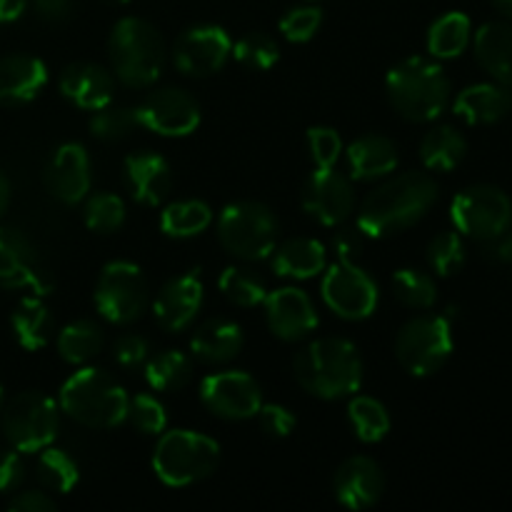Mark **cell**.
<instances>
[{"instance_id":"1","label":"cell","mask_w":512,"mask_h":512,"mask_svg":"<svg viewBox=\"0 0 512 512\" xmlns=\"http://www.w3.org/2000/svg\"><path fill=\"white\" fill-rule=\"evenodd\" d=\"M438 200V183L428 173H403L368 193L358 213V228L370 238L400 233L418 223Z\"/></svg>"},{"instance_id":"2","label":"cell","mask_w":512,"mask_h":512,"mask_svg":"<svg viewBox=\"0 0 512 512\" xmlns=\"http://www.w3.org/2000/svg\"><path fill=\"white\" fill-rule=\"evenodd\" d=\"M293 373L300 388L315 398H348L363 385V360L350 340L323 338L295 355Z\"/></svg>"},{"instance_id":"3","label":"cell","mask_w":512,"mask_h":512,"mask_svg":"<svg viewBox=\"0 0 512 512\" xmlns=\"http://www.w3.org/2000/svg\"><path fill=\"white\" fill-rule=\"evenodd\" d=\"M393 108L413 123H428L445 113L450 103V80L438 63L408 58L395 65L385 78Z\"/></svg>"},{"instance_id":"4","label":"cell","mask_w":512,"mask_h":512,"mask_svg":"<svg viewBox=\"0 0 512 512\" xmlns=\"http://www.w3.org/2000/svg\"><path fill=\"white\" fill-rule=\"evenodd\" d=\"M108 53L115 78L128 88H148L163 73V38L143 18L118 20L110 30Z\"/></svg>"},{"instance_id":"5","label":"cell","mask_w":512,"mask_h":512,"mask_svg":"<svg viewBox=\"0 0 512 512\" xmlns=\"http://www.w3.org/2000/svg\"><path fill=\"white\" fill-rule=\"evenodd\" d=\"M128 395L98 368H83L70 375L60 388V408L85 428H115L128 413Z\"/></svg>"},{"instance_id":"6","label":"cell","mask_w":512,"mask_h":512,"mask_svg":"<svg viewBox=\"0 0 512 512\" xmlns=\"http://www.w3.org/2000/svg\"><path fill=\"white\" fill-rule=\"evenodd\" d=\"M220 448L213 438L193 430H173L158 440L153 470L170 488H185L208 478L218 468Z\"/></svg>"},{"instance_id":"7","label":"cell","mask_w":512,"mask_h":512,"mask_svg":"<svg viewBox=\"0 0 512 512\" xmlns=\"http://www.w3.org/2000/svg\"><path fill=\"white\" fill-rule=\"evenodd\" d=\"M218 240L235 258L263 260L278 243V218L263 203H233L220 213Z\"/></svg>"},{"instance_id":"8","label":"cell","mask_w":512,"mask_h":512,"mask_svg":"<svg viewBox=\"0 0 512 512\" xmlns=\"http://www.w3.org/2000/svg\"><path fill=\"white\" fill-rule=\"evenodd\" d=\"M453 353V328L445 315H420L400 328L395 355L415 378L433 375Z\"/></svg>"},{"instance_id":"9","label":"cell","mask_w":512,"mask_h":512,"mask_svg":"<svg viewBox=\"0 0 512 512\" xmlns=\"http://www.w3.org/2000/svg\"><path fill=\"white\" fill-rule=\"evenodd\" d=\"M3 433L20 453H40L58 435V405L45 393H20L5 405Z\"/></svg>"},{"instance_id":"10","label":"cell","mask_w":512,"mask_h":512,"mask_svg":"<svg viewBox=\"0 0 512 512\" xmlns=\"http://www.w3.org/2000/svg\"><path fill=\"white\" fill-rule=\"evenodd\" d=\"M455 228L475 240H498L512 225V200L495 185H470L450 205Z\"/></svg>"},{"instance_id":"11","label":"cell","mask_w":512,"mask_h":512,"mask_svg":"<svg viewBox=\"0 0 512 512\" xmlns=\"http://www.w3.org/2000/svg\"><path fill=\"white\" fill-rule=\"evenodd\" d=\"M95 308L108 323L128 325L148 308V280L133 263H108L95 285Z\"/></svg>"},{"instance_id":"12","label":"cell","mask_w":512,"mask_h":512,"mask_svg":"<svg viewBox=\"0 0 512 512\" xmlns=\"http://www.w3.org/2000/svg\"><path fill=\"white\" fill-rule=\"evenodd\" d=\"M323 300L338 318L365 320L378 308V285L355 263H340L325 273Z\"/></svg>"},{"instance_id":"13","label":"cell","mask_w":512,"mask_h":512,"mask_svg":"<svg viewBox=\"0 0 512 512\" xmlns=\"http://www.w3.org/2000/svg\"><path fill=\"white\" fill-rule=\"evenodd\" d=\"M140 128L165 138H183L200 125V105L190 93L180 88H163L150 93L135 108Z\"/></svg>"},{"instance_id":"14","label":"cell","mask_w":512,"mask_h":512,"mask_svg":"<svg viewBox=\"0 0 512 512\" xmlns=\"http://www.w3.org/2000/svg\"><path fill=\"white\" fill-rule=\"evenodd\" d=\"M200 400L210 413L225 420L255 418L263 405L260 385L248 373H238V370L208 375L200 383Z\"/></svg>"},{"instance_id":"15","label":"cell","mask_w":512,"mask_h":512,"mask_svg":"<svg viewBox=\"0 0 512 512\" xmlns=\"http://www.w3.org/2000/svg\"><path fill=\"white\" fill-rule=\"evenodd\" d=\"M233 55L230 35L218 25H198L190 28L175 40L173 63L175 68L190 78H205L213 75L228 63Z\"/></svg>"},{"instance_id":"16","label":"cell","mask_w":512,"mask_h":512,"mask_svg":"<svg viewBox=\"0 0 512 512\" xmlns=\"http://www.w3.org/2000/svg\"><path fill=\"white\" fill-rule=\"evenodd\" d=\"M0 288L30 290L45 295L53 280L40 268L33 243L15 228H0Z\"/></svg>"},{"instance_id":"17","label":"cell","mask_w":512,"mask_h":512,"mask_svg":"<svg viewBox=\"0 0 512 512\" xmlns=\"http://www.w3.org/2000/svg\"><path fill=\"white\" fill-rule=\"evenodd\" d=\"M303 208L323 225H340L355 208L353 183L333 168H318L303 185Z\"/></svg>"},{"instance_id":"18","label":"cell","mask_w":512,"mask_h":512,"mask_svg":"<svg viewBox=\"0 0 512 512\" xmlns=\"http://www.w3.org/2000/svg\"><path fill=\"white\" fill-rule=\"evenodd\" d=\"M200 305H203V280H200V270H190L160 288L153 303V313L160 328H165L168 333H180L193 325L195 315L200 313Z\"/></svg>"},{"instance_id":"19","label":"cell","mask_w":512,"mask_h":512,"mask_svg":"<svg viewBox=\"0 0 512 512\" xmlns=\"http://www.w3.org/2000/svg\"><path fill=\"white\" fill-rule=\"evenodd\" d=\"M45 188L60 203H80L90 193L88 150L78 143L60 145L45 168Z\"/></svg>"},{"instance_id":"20","label":"cell","mask_w":512,"mask_h":512,"mask_svg":"<svg viewBox=\"0 0 512 512\" xmlns=\"http://www.w3.org/2000/svg\"><path fill=\"white\" fill-rule=\"evenodd\" d=\"M265 318L280 340H303L318 328V313L308 295L298 288H280L265 298Z\"/></svg>"},{"instance_id":"21","label":"cell","mask_w":512,"mask_h":512,"mask_svg":"<svg viewBox=\"0 0 512 512\" xmlns=\"http://www.w3.org/2000/svg\"><path fill=\"white\" fill-rule=\"evenodd\" d=\"M333 490L343 508L365 510L383 498L385 475L373 458L355 455V458H348L338 468Z\"/></svg>"},{"instance_id":"22","label":"cell","mask_w":512,"mask_h":512,"mask_svg":"<svg viewBox=\"0 0 512 512\" xmlns=\"http://www.w3.org/2000/svg\"><path fill=\"white\" fill-rule=\"evenodd\" d=\"M60 93L83 110H98L113 100L115 78L98 63H73L60 73Z\"/></svg>"},{"instance_id":"23","label":"cell","mask_w":512,"mask_h":512,"mask_svg":"<svg viewBox=\"0 0 512 512\" xmlns=\"http://www.w3.org/2000/svg\"><path fill=\"white\" fill-rule=\"evenodd\" d=\"M123 180L128 185L130 195L143 205H160L170 193L173 185V173L165 158L148 153L128 155L123 163Z\"/></svg>"},{"instance_id":"24","label":"cell","mask_w":512,"mask_h":512,"mask_svg":"<svg viewBox=\"0 0 512 512\" xmlns=\"http://www.w3.org/2000/svg\"><path fill=\"white\" fill-rule=\"evenodd\" d=\"M48 83V68L40 58L15 53L0 60V105H25Z\"/></svg>"},{"instance_id":"25","label":"cell","mask_w":512,"mask_h":512,"mask_svg":"<svg viewBox=\"0 0 512 512\" xmlns=\"http://www.w3.org/2000/svg\"><path fill=\"white\" fill-rule=\"evenodd\" d=\"M455 115L468 125H490L512 110V93L500 83H478L460 90L453 103Z\"/></svg>"},{"instance_id":"26","label":"cell","mask_w":512,"mask_h":512,"mask_svg":"<svg viewBox=\"0 0 512 512\" xmlns=\"http://www.w3.org/2000/svg\"><path fill=\"white\" fill-rule=\"evenodd\" d=\"M243 343L245 338L240 325H235L233 320L215 318L195 328L193 338H190V350L203 363L218 365L238 358L240 350H243Z\"/></svg>"},{"instance_id":"27","label":"cell","mask_w":512,"mask_h":512,"mask_svg":"<svg viewBox=\"0 0 512 512\" xmlns=\"http://www.w3.org/2000/svg\"><path fill=\"white\" fill-rule=\"evenodd\" d=\"M475 58L495 83L512 88V23H485L475 33Z\"/></svg>"},{"instance_id":"28","label":"cell","mask_w":512,"mask_h":512,"mask_svg":"<svg viewBox=\"0 0 512 512\" xmlns=\"http://www.w3.org/2000/svg\"><path fill=\"white\" fill-rule=\"evenodd\" d=\"M350 175L355 180H378L385 178L398 165V148L385 135H365L345 150Z\"/></svg>"},{"instance_id":"29","label":"cell","mask_w":512,"mask_h":512,"mask_svg":"<svg viewBox=\"0 0 512 512\" xmlns=\"http://www.w3.org/2000/svg\"><path fill=\"white\" fill-rule=\"evenodd\" d=\"M273 270L280 278L308 280L323 273L328 263L323 243L313 238H290L273 250Z\"/></svg>"},{"instance_id":"30","label":"cell","mask_w":512,"mask_h":512,"mask_svg":"<svg viewBox=\"0 0 512 512\" xmlns=\"http://www.w3.org/2000/svg\"><path fill=\"white\" fill-rule=\"evenodd\" d=\"M10 325H13L15 340L25 350H43L53 338V315L38 295L20 300L18 308L13 310Z\"/></svg>"},{"instance_id":"31","label":"cell","mask_w":512,"mask_h":512,"mask_svg":"<svg viewBox=\"0 0 512 512\" xmlns=\"http://www.w3.org/2000/svg\"><path fill=\"white\" fill-rule=\"evenodd\" d=\"M465 153H468V143H465L463 133L455 130L453 125H438L420 143L423 165L428 170H440V173L458 168L463 163Z\"/></svg>"},{"instance_id":"32","label":"cell","mask_w":512,"mask_h":512,"mask_svg":"<svg viewBox=\"0 0 512 512\" xmlns=\"http://www.w3.org/2000/svg\"><path fill=\"white\" fill-rule=\"evenodd\" d=\"M103 350V330L93 320H75L58 335V353L65 363L85 365Z\"/></svg>"},{"instance_id":"33","label":"cell","mask_w":512,"mask_h":512,"mask_svg":"<svg viewBox=\"0 0 512 512\" xmlns=\"http://www.w3.org/2000/svg\"><path fill=\"white\" fill-rule=\"evenodd\" d=\"M470 18L460 10L445 13L430 25L428 50L435 58H458L470 43Z\"/></svg>"},{"instance_id":"34","label":"cell","mask_w":512,"mask_h":512,"mask_svg":"<svg viewBox=\"0 0 512 512\" xmlns=\"http://www.w3.org/2000/svg\"><path fill=\"white\" fill-rule=\"evenodd\" d=\"M190 375H193V363L188 355L178 353V350H165V353L145 360V380L158 393H175V390L185 388Z\"/></svg>"},{"instance_id":"35","label":"cell","mask_w":512,"mask_h":512,"mask_svg":"<svg viewBox=\"0 0 512 512\" xmlns=\"http://www.w3.org/2000/svg\"><path fill=\"white\" fill-rule=\"evenodd\" d=\"M213 223V210L203 200H180L160 215V228L170 238H193Z\"/></svg>"},{"instance_id":"36","label":"cell","mask_w":512,"mask_h":512,"mask_svg":"<svg viewBox=\"0 0 512 512\" xmlns=\"http://www.w3.org/2000/svg\"><path fill=\"white\" fill-rule=\"evenodd\" d=\"M348 418L355 435H358L363 443H378V440H383L390 430L388 410H385V405L378 403L375 398H363V395H358V398L350 400Z\"/></svg>"},{"instance_id":"37","label":"cell","mask_w":512,"mask_h":512,"mask_svg":"<svg viewBox=\"0 0 512 512\" xmlns=\"http://www.w3.org/2000/svg\"><path fill=\"white\" fill-rule=\"evenodd\" d=\"M38 478L53 493H70L80 478V470L75 458H70L65 450L43 448L38 458Z\"/></svg>"},{"instance_id":"38","label":"cell","mask_w":512,"mask_h":512,"mask_svg":"<svg viewBox=\"0 0 512 512\" xmlns=\"http://www.w3.org/2000/svg\"><path fill=\"white\" fill-rule=\"evenodd\" d=\"M218 285L220 293L230 303L240 305V308H255V305L265 303V298H268V288H265L263 278L248 268H225Z\"/></svg>"},{"instance_id":"39","label":"cell","mask_w":512,"mask_h":512,"mask_svg":"<svg viewBox=\"0 0 512 512\" xmlns=\"http://www.w3.org/2000/svg\"><path fill=\"white\" fill-rule=\"evenodd\" d=\"M393 288L395 295L403 305L413 310H428L433 308L438 300V285L423 270L403 268L393 275Z\"/></svg>"},{"instance_id":"40","label":"cell","mask_w":512,"mask_h":512,"mask_svg":"<svg viewBox=\"0 0 512 512\" xmlns=\"http://www.w3.org/2000/svg\"><path fill=\"white\" fill-rule=\"evenodd\" d=\"M135 128H140L138 118H135V108H118V105L108 103L103 108L93 110V118H90V133L98 140H105V143L128 138Z\"/></svg>"},{"instance_id":"41","label":"cell","mask_w":512,"mask_h":512,"mask_svg":"<svg viewBox=\"0 0 512 512\" xmlns=\"http://www.w3.org/2000/svg\"><path fill=\"white\" fill-rule=\"evenodd\" d=\"M428 263L443 278L460 273L465 265V245L455 230H443L428 243Z\"/></svg>"},{"instance_id":"42","label":"cell","mask_w":512,"mask_h":512,"mask_svg":"<svg viewBox=\"0 0 512 512\" xmlns=\"http://www.w3.org/2000/svg\"><path fill=\"white\" fill-rule=\"evenodd\" d=\"M85 225L95 233H115L125 223V205L113 193H95L85 203Z\"/></svg>"},{"instance_id":"43","label":"cell","mask_w":512,"mask_h":512,"mask_svg":"<svg viewBox=\"0 0 512 512\" xmlns=\"http://www.w3.org/2000/svg\"><path fill=\"white\" fill-rule=\"evenodd\" d=\"M233 55L240 65L250 70H268L278 63L280 48L275 38L265 33H248L233 45Z\"/></svg>"},{"instance_id":"44","label":"cell","mask_w":512,"mask_h":512,"mask_svg":"<svg viewBox=\"0 0 512 512\" xmlns=\"http://www.w3.org/2000/svg\"><path fill=\"white\" fill-rule=\"evenodd\" d=\"M125 420H130L140 433L160 435L165 430V425H168V413H165L160 400H155L153 395L143 393L128 400V413H125Z\"/></svg>"},{"instance_id":"45","label":"cell","mask_w":512,"mask_h":512,"mask_svg":"<svg viewBox=\"0 0 512 512\" xmlns=\"http://www.w3.org/2000/svg\"><path fill=\"white\" fill-rule=\"evenodd\" d=\"M323 23V10L315 5H300V8L288 10L280 18V33L290 40V43H308Z\"/></svg>"},{"instance_id":"46","label":"cell","mask_w":512,"mask_h":512,"mask_svg":"<svg viewBox=\"0 0 512 512\" xmlns=\"http://www.w3.org/2000/svg\"><path fill=\"white\" fill-rule=\"evenodd\" d=\"M308 150L318 168H333L338 163L340 153H343V143H340V135L333 128H310Z\"/></svg>"},{"instance_id":"47","label":"cell","mask_w":512,"mask_h":512,"mask_svg":"<svg viewBox=\"0 0 512 512\" xmlns=\"http://www.w3.org/2000/svg\"><path fill=\"white\" fill-rule=\"evenodd\" d=\"M148 353H150L148 340H145L143 335H135V333L120 335L113 345L115 360H118L123 368H138V365H143L145 360H148Z\"/></svg>"},{"instance_id":"48","label":"cell","mask_w":512,"mask_h":512,"mask_svg":"<svg viewBox=\"0 0 512 512\" xmlns=\"http://www.w3.org/2000/svg\"><path fill=\"white\" fill-rule=\"evenodd\" d=\"M258 420L260 428L268 435H273V438H288L293 433L295 423H298L295 415L288 408H283V405H260Z\"/></svg>"},{"instance_id":"49","label":"cell","mask_w":512,"mask_h":512,"mask_svg":"<svg viewBox=\"0 0 512 512\" xmlns=\"http://www.w3.org/2000/svg\"><path fill=\"white\" fill-rule=\"evenodd\" d=\"M330 245L340 263H355L365 248V233L360 228H343L333 235Z\"/></svg>"},{"instance_id":"50","label":"cell","mask_w":512,"mask_h":512,"mask_svg":"<svg viewBox=\"0 0 512 512\" xmlns=\"http://www.w3.org/2000/svg\"><path fill=\"white\" fill-rule=\"evenodd\" d=\"M25 478V463L20 458V450L0 455V493H10L18 488Z\"/></svg>"},{"instance_id":"51","label":"cell","mask_w":512,"mask_h":512,"mask_svg":"<svg viewBox=\"0 0 512 512\" xmlns=\"http://www.w3.org/2000/svg\"><path fill=\"white\" fill-rule=\"evenodd\" d=\"M10 510L18 512H53L55 500L50 495L40 493V490H25L10 500Z\"/></svg>"},{"instance_id":"52","label":"cell","mask_w":512,"mask_h":512,"mask_svg":"<svg viewBox=\"0 0 512 512\" xmlns=\"http://www.w3.org/2000/svg\"><path fill=\"white\" fill-rule=\"evenodd\" d=\"M35 8H38V15L48 23H60L70 15L73 10V0H35Z\"/></svg>"},{"instance_id":"53","label":"cell","mask_w":512,"mask_h":512,"mask_svg":"<svg viewBox=\"0 0 512 512\" xmlns=\"http://www.w3.org/2000/svg\"><path fill=\"white\" fill-rule=\"evenodd\" d=\"M28 0H0V23H13L23 15Z\"/></svg>"},{"instance_id":"54","label":"cell","mask_w":512,"mask_h":512,"mask_svg":"<svg viewBox=\"0 0 512 512\" xmlns=\"http://www.w3.org/2000/svg\"><path fill=\"white\" fill-rule=\"evenodd\" d=\"M500 245H498V258L503 263H512V230L508 228L503 235H500Z\"/></svg>"},{"instance_id":"55","label":"cell","mask_w":512,"mask_h":512,"mask_svg":"<svg viewBox=\"0 0 512 512\" xmlns=\"http://www.w3.org/2000/svg\"><path fill=\"white\" fill-rule=\"evenodd\" d=\"M8 205H10V183L8 178L0 173V218H3V213L8 210Z\"/></svg>"},{"instance_id":"56","label":"cell","mask_w":512,"mask_h":512,"mask_svg":"<svg viewBox=\"0 0 512 512\" xmlns=\"http://www.w3.org/2000/svg\"><path fill=\"white\" fill-rule=\"evenodd\" d=\"M493 3H495V8L500 10V13L510 15V18H512V0H493Z\"/></svg>"},{"instance_id":"57","label":"cell","mask_w":512,"mask_h":512,"mask_svg":"<svg viewBox=\"0 0 512 512\" xmlns=\"http://www.w3.org/2000/svg\"><path fill=\"white\" fill-rule=\"evenodd\" d=\"M105 5H125V3H130V0H103Z\"/></svg>"},{"instance_id":"58","label":"cell","mask_w":512,"mask_h":512,"mask_svg":"<svg viewBox=\"0 0 512 512\" xmlns=\"http://www.w3.org/2000/svg\"><path fill=\"white\" fill-rule=\"evenodd\" d=\"M0 408H3V388H0Z\"/></svg>"}]
</instances>
